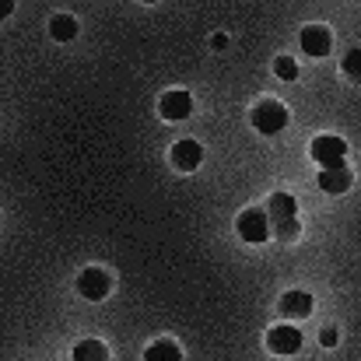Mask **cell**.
I'll use <instances>...</instances> for the list:
<instances>
[{
	"label": "cell",
	"mask_w": 361,
	"mask_h": 361,
	"mask_svg": "<svg viewBox=\"0 0 361 361\" xmlns=\"http://www.w3.org/2000/svg\"><path fill=\"white\" fill-rule=\"evenodd\" d=\"M341 67H344V74H348V78H358L361 81V49H351V53L344 56V63H341Z\"/></svg>",
	"instance_id": "cell-16"
},
{
	"label": "cell",
	"mask_w": 361,
	"mask_h": 361,
	"mask_svg": "<svg viewBox=\"0 0 361 361\" xmlns=\"http://www.w3.org/2000/svg\"><path fill=\"white\" fill-rule=\"evenodd\" d=\"M235 228H239V235L245 242H267L270 239V218H267V211H259V207L242 211L239 221H235Z\"/></svg>",
	"instance_id": "cell-2"
},
{
	"label": "cell",
	"mask_w": 361,
	"mask_h": 361,
	"mask_svg": "<svg viewBox=\"0 0 361 361\" xmlns=\"http://www.w3.org/2000/svg\"><path fill=\"white\" fill-rule=\"evenodd\" d=\"M144 361H183V351L172 341H158V344H151L144 351Z\"/></svg>",
	"instance_id": "cell-13"
},
{
	"label": "cell",
	"mask_w": 361,
	"mask_h": 361,
	"mask_svg": "<svg viewBox=\"0 0 361 361\" xmlns=\"http://www.w3.org/2000/svg\"><path fill=\"white\" fill-rule=\"evenodd\" d=\"M274 235L277 239H295L298 235V218L295 221H284V225H274Z\"/></svg>",
	"instance_id": "cell-17"
},
{
	"label": "cell",
	"mask_w": 361,
	"mask_h": 361,
	"mask_svg": "<svg viewBox=\"0 0 361 361\" xmlns=\"http://www.w3.org/2000/svg\"><path fill=\"white\" fill-rule=\"evenodd\" d=\"M252 126L259 133H281L288 126V109L281 102H259L252 109Z\"/></svg>",
	"instance_id": "cell-3"
},
{
	"label": "cell",
	"mask_w": 361,
	"mask_h": 361,
	"mask_svg": "<svg viewBox=\"0 0 361 361\" xmlns=\"http://www.w3.org/2000/svg\"><path fill=\"white\" fill-rule=\"evenodd\" d=\"M74 361H109V351L102 341H81L74 348Z\"/></svg>",
	"instance_id": "cell-14"
},
{
	"label": "cell",
	"mask_w": 361,
	"mask_h": 361,
	"mask_svg": "<svg viewBox=\"0 0 361 361\" xmlns=\"http://www.w3.org/2000/svg\"><path fill=\"white\" fill-rule=\"evenodd\" d=\"M274 71H277V78H284V81H295V78H298V63H295L291 56H277Z\"/></svg>",
	"instance_id": "cell-15"
},
{
	"label": "cell",
	"mask_w": 361,
	"mask_h": 361,
	"mask_svg": "<svg viewBox=\"0 0 361 361\" xmlns=\"http://www.w3.org/2000/svg\"><path fill=\"white\" fill-rule=\"evenodd\" d=\"M309 154H312L323 169H341V165H348V144H344L341 137H334V133L316 137L312 147H309Z\"/></svg>",
	"instance_id": "cell-1"
},
{
	"label": "cell",
	"mask_w": 361,
	"mask_h": 361,
	"mask_svg": "<svg viewBox=\"0 0 361 361\" xmlns=\"http://www.w3.org/2000/svg\"><path fill=\"white\" fill-rule=\"evenodd\" d=\"M281 312L291 316V319H305V316L312 312V295H309V291H288V295L281 298Z\"/></svg>",
	"instance_id": "cell-11"
},
{
	"label": "cell",
	"mask_w": 361,
	"mask_h": 361,
	"mask_svg": "<svg viewBox=\"0 0 361 361\" xmlns=\"http://www.w3.org/2000/svg\"><path fill=\"white\" fill-rule=\"evenodd\" d=\"M78 291H81L85 298H92V302H102V298L109 295V274L99 270V267L81 270V277H78Z\"/></svg>",
	"instance_id": "cell-4"
},
{
	"label": "cell",
	"mask_w": 361,
	"mask_h": 361,
	"mask_svg": "<svg viewBox=\"0 0 361 361\" xmlns=\"http://www.w3.org/2000/svg\"><path fill=\"white\" fill-rule=\"evenodd\" d=\"M330 46H334V39H330V32H326L323 25H309V28L302 32V49H305L309 56H326Z\"/></svg>",
	"instance_id": "cell-7"
},
{
	"label": "cell",
	"mask_w": 361,
	"mask_h": 361,
	"mask_svg": "<svg viewBox=\"0 0 361 361\" xmlns=\"http://www.w3.org/2000/svg\"><path fill=\"white\" fill-rule=\"evenodd\" d=\"M49 35H53L56 42H71V39L78 35V21H74L71 14H56V18L49 21Z\"/></svg>",
	"instance_id": "cell-12"
},
{
	"label": "cell",
	"mask_w": 361,
	"mask_h": 361,
	"mask_svg": "<svg viewBox=\"0 0 361 361\" xmlns=\"http://www.w3.org/2000/svg\"><path fill=\"white\" fill-rule=\"evenodd\" d=\"M158 113H161V120L179 123L193 113V99H190L186 92H165L161 102H158Z\"/></svg>",
	"instance_id": "cell-6"
},
{
	"label": "cell",
	"mask_w": 361,
	"mask_h": 361,
	"mask_svg": "<svg viewBox=\"0 0 361 361\" xmlns=\"http://www.w3.org/2000/svg\"><path fill=\"white\" fill-rule=\"evenodd\" d=\"M267 348L274 355H298L302 351V330H295V326H274L267 334Z\"/></svg>",
	"instance_id": "cell-5"
},
{
	"label": "cell",
	"mask_w": 361,
	"mask_h": 361,
	"mask_svg": "<svg viewBox=\"0 0 361 361\" xmlns=\"http://www.w3.org/2000/svg\"><path fill=\"white\" fill-rule=\"evenodd\" d=\"M348 186H351V169L348 165H341V169H323L319 172V190H326V193H348Z\"/></svg>",
	"instance_id": "cell-10"
},
{
	"label": "cell",
	"mask_w": 361,
	"mask_h": 361,
	"mask_svg": "<svg viewBox=\"0 0 361 361\" xmlns=\"http://www.w3.org/2000/svg\"><path fill=\"white\" fill-rule=\"evenodd\" d=\"M200 158H204V151H200L197 140H179V144L172 147V165H176L179 172H193V169L200 165Z\"/></svg>",
	"instance_id": "cell-8"
},
{
	"label": "cell",
	"mask_w": 361,
	"mask_h": 361,
	"mask_svg": "<svg viewBox=\"0 0 361 361\" xmlns=\"http://www.w3.org/2000/svg\"><path fill=\"white\" fill-rule=\"evenodd\" d=\"M267 218H270V228L284 225V221H295V197L291 193H274L267 200Z\"/></svg>",
	"instance_id": "cell-9"
},
{
	"label": "cell",
	"mask_w": 361,
	"mask_h": 361,
	"mask_svg": "<svg viewBox=\"0 0 361 361\" xmlns=\"http://www.w3.org/2000/svg\"><path fill=\"white\" fill-rule=\"evenodd\" d=\"M337 344V330L330 326V330H323V348H334Z\"/></svg>",
	"instance_id": "cell-18"
}]
</instances>
